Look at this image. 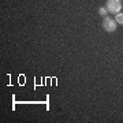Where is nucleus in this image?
I'll return each mask as SVG.
<instances>
[{"instance_id": "nucleus-1", "label": "nucleus", "mask_w": 123, "mask_h": 123, "mask_svg": "<svg viewBox=\"0 0 123 123\" xmlns=\"http://www.w3.org/2000/svg\"><path fill=\"white\" fill-rule=\"evenodd\" d=\"M105 7H107V10H108V12L116 15V14L120 12V10H122V1H120V0H107Z\"/></svg>"}, {"instance_id": "nucleus-2", "label": "nucleus", "mask_w": 123, "mask_h": 123, "mask_svg": "<svg viewBox=\"0 0 123 123\" xmlns=\"http://www.w3.org/2000/svg\"><path fill=\"white\" fill-rule=\"evenodd\" d=\"M116 26H118V23H116V21H115L114 18L104 17V19H103V29L105 31L112 33V31L116 30Z\"/></svg>"}, {"instance_id": "nucleus-3", "label": "nucleus", "mask_w": 123, "mask_h": 123, "mask_svg": "<svg viewBox=\"0 0 123 123\" xmlns=\"http://www.w3.org/2000/svg\"><path fill=\"white\" fill-rule=\"evenodd\" d=\"M115 21H116V23H119V25H123V12L116 14V15H115Z\"/></svg>"}, {"instance_id": "nucleus-4", "label": "nucleus", "mask_w": 123, "mask_h": 123, "mask_svg": "<svg viewBox=\"0 0 123 123\" xmlns=\"http://www.w3.org/2000/svg\"><path fill=\"white\" fill-rule=\"evenodd\" d=\"M98 14H100V15H103V17H107V14H108L107 7H100V8H98Z\"/></svg>"}]
</instances>
